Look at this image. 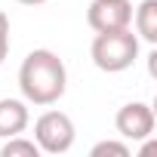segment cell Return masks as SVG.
Returning a JSON list of instances; mask_svg holds the SVG:
<instances>
[{
	"instance_id": "obj_1",
	"label": "cell",
	"mask_w": 157,
	"mask_h": 157,
	"mask_svg": "<svg viewBox=\"0 0 157 157\" xmlns=\"http://www.w3.org/2000/svg\"><path fill=\"white\" fill-rule=\"evenodd\" d=\"M19 90L28 105L49 108L68 90V68L52 49H31L19 65Z\"/></svg>"
},
{
	"instance_id": "obj_11",
	"label": "cell",
	"mask_w": 157,
	"mask_h": 157,
	"mask_svg": "<svg viewBox=\"0 0 157 157\" xmlns=\"http://www.w3.org/2000/svg\"><path fill=\"white\" fill-rule=\"evenodd\" d=\"M16 3H25V6H40V3H46V0H16Z\"/></svg>"
},
{
	"instance_id": "obj_5",
	"label": "cell",
	"mask_w": 157,
	"mask_h": 157,
	"mask_svg": "<svg viewBox=\"0 0 157 157\" xmlns=\"http://www.w3.org/2000/svg\"><path fill=\"white\" fill-rule=\"evenodd\" d=\"M114 126L126 142H148L154 132V108L148 102H126L117 111Z\"/></svg>"
},
{
	"instance_id": "obj_10",
	"label": "cell",
	"mask_w": 157,
	"mask_h": 157,
	"mask_svg": "<svg viewBox=\"0 0 157 157\" xmlns=\"http://www.w3.org/2000/svg\"><path fill=\"white\" fill-rule=\"evenodd\" d=\"M10 56V16L0 10V65Z\"/></svg>"
},
{
	"instance_id": "obj_9",
	"label": "cell",
	"mask_w": 157,
	"mask_h": 157,
	"mask_svg": "<svg viewBox=\"0 0 157 157\" xmlns=\"http://www.w3.org/2000/svg\"><path fill=\"white\" fill-rule=\"evenodd\" d=\"M132 148L126 142H117V139H105V142H96L90 157H129Z\"/></svg>"
},
{
	"instance_id": "obj_2",
	"label": "cell",
	"mask_w": 157,
	"mask_h": 157,
	"mask_svg": "<svg viewBox=\"0 0 157 157\" xmlns=\"http://www.w3.org/2000/svg\"><path fill=\"white\" fill-rule=\"evenodd\" d=\"M139 37L132 34V28H120V31H102L93 37L90 46V59L99 71L105 74H120L126 68H132V62L139 59Z\"/></svg>"
},
{
	"instance_id": "obj_7",
	"label": "cell",
	"mask_w": 157,
	"mask_h": 157,
	"mask_svg": "<svg viewBox=\"0 0 157 157\" xmlns=\"http://www.w3.org/2000/svg\"><path fill=\"white\" fill-rule=\"evenodd\" d=\"M132 25L136 37L145 43H157V0H142L132 10Z\"/></svg>"
},
{
	"instance_id": "obj_8",
	"label": "cell",
	"mask_w": 157,
	"mask_h": 157,
	"mask_svg": "<svg viewBox=\"0 0 157 157\" xmlns=\"http://www.w3.org/2000/svg\"><path fill=\"white\" fill-rule=\"evenodd\" d=\"M0 157H40V148L34 139H25L22 132L19 136H10L0 148Z\"/></svg>"
},
{
	"instance_id": "obj_4",
	"label": "cell",
	"mask_w": 157,
	"mask_h": 157,
	"mask_svg": "<svg viewBox=\"0 0 157 157\" xmlns=\"http://www.w3.org/2000/svg\"><path fill=\"white\" fill-rule=\"evenodd\" d=\"M86 22L96 34L132 28V0H93L86 10Z\"/></svg>"
},
{
	"instance_id": "obj_3",
	"label": "cell",
	"mask_w": 157,
	"mask_h": 157,
	"mask_svg": "<svg viewBox=\"0 0 157 157\" xmlns=\"http://www.w3.org/2000/svg\"><path fill=\"white\" fill-rule=\"evenodd\" d=\"M74 139H77V126L65 111L49 108L34 120V142H37L40 154H65V151H71Z\"/></svg>"
},
{
	"instance_id": "obj_6",
	"label": "cell",
	"mask_w": 157,
	"mask_h": 157,
	"mask_svg": "<svg viewBox=\"0 0 157 157\" xmlns=\"http://www.w3.org/2000/svg\"><path fill=\"white\" fill-rule=\"evenodd\" d=\"M31 123V111L25 99H0V139L25 132Z\"/></svg>"
}]
</instances>
